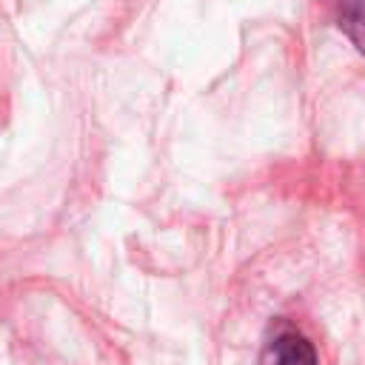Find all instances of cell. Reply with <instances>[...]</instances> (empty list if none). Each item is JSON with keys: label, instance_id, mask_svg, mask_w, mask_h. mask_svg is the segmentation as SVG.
<instances>
[{"label": "cell", "instance_id": "6da1fadb", "mask_svg": "<svg viewBox=\"0 0 365 365\" xmlns=\"http://www.w3.org/2000/svg\"><path fill=\"white\" fill-rule=\"evenodd\" d=\"M259 365H319L314 342L291 325H279L259 351Z\"/></svg>", "mask_w": 365, "mask_h": 365}, {"label": "cell", "instance_id": "7a4b0ae2", "mask_svg": "<svg viewBox=\"0 0 365 365\" xmlns=\"http://www.w3.org/2000/svg\"><path fill=\"white\" fill-rule=\"evenodd\" d=\"M334 23L351 40V46L365 57V0H336Z\"/></svg>", "mask_w": 365, "mask_h": 365}]
</instances>
